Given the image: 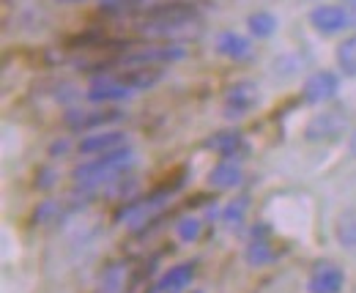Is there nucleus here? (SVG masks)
I'll list each match as a JSON object with an SVG mask.
<instances>
[{
	"mask_svg": "<svg viewBox=\"0 0 356 293\" xmlns=\"http://www.w3.org/2000/svg\"><path fill=\"white\" fill-rule=\"evenodd\" d=\"M200 22V11L192 3H156L143 11V19L137 22V33L148 39H173L195 33Z\"/></svg>",
	"mask_w": 356,
	"mask_h": 293,
	"instance_id": "obj_1",
	"label": "nucleus"
},
{
	"mask_svg": "<svg viewBox=\"0 0 356 293\" xmlns=\"http://www.w3.org/2000/svg\"><path fill=\"white\" fill-rule=\"evenodd\" d=\"M134 151L132 148H115V151H107V154H99V159H90V162H83L72 170V178L80 184L83 195L90 198L96 195L102 187H110L113 181L124 178L129 170L134 168Z\"/></svg>",
	"mask_w": 356,
	"mask_h": 293,
	"instance_id": "obj_2",
	"label": "nucleus"
},
{
	"mask_svg": "<svg viewBox=\"0 0 356 293\" xmlns=\"http://www.w3.org/2000/svg\"><path fill=\"white\" fill-rule=\"evenodd\" d=\"M186 55V49L181 44H151V47H137L129 52H121L115 63L121 66H162V63H173Z\"/></svg>",
	"mask_w": 356,
	"mask_h": 293,
	"instance_id": "obj_3",
	"label": "nucleus"
},
{
	"mask_svg": "<svg viewBox=\"0 0 356 293\" xmlns=\"http://www.w3.org/2000/svg\"><path fill=\"white\" fill-rule=\"evenodd\" d=\"M346 285V271L334 260H318L307 277L310 293H340Z\"/></svg>",
	"mask_w": 356,
	"mask_h": 293,
	"instance_id": "obj_4",
	"label": "nucleus"
},
{
	"mask_svg": "<svg viewBox=\"0 0 356 293\" xmlns=\"http://www.w3.org/2000/svg\"><path fill=\"white\" fill-rule=\"evenodd\" d=\"M86 96L88 102H124L132 96V88L121 74H96Z\"/></svg>",
	"mask_w": 356,
	"mask_h": 293,
	"instance_id": "obj_5",
	"label": "nucleus"
},
{
	"mask_svg": "<svg viewBox=\"0 0 356 293\" xmlns=\"http://www.w3.org/2000/svg\"><path fill=\"white\" fill-rule=\"evenodd\" d=\"M258 104V85L250 80L233 83L225 93V116L227 118H241Z\"/></svg>",
	"mask_w": 356,
	"mask_h": 293,
	"instance_id": "obj_6",
	"label": "nucleus"
},
{
	"mask_svg": "<svg viewBox=\"0 0 356 293\" xmlns=\"http://www.w3.org/2000/svg\"><path fill=\"white\" fill-rule=\"evenodd\" d=\"M310 25L323 36L340 33L343 28L351 25V11H346L340 6H315L310 11Z\"/></svg>",
	"mask_w": 356,
	"mask_h": 293,
	"instance_id": "obj_7",
	"label": "nucleus"
},
{
	"mask_svg": "<svg viewBox=\"0 0 356 293\" xmlns=\"http://www.w3.org/2000/svg\"><path fill=\"white\" fill-rule=\"evenodd\" d=\"M337 90H340V77L334 72H315L302 88V99L307 104H323V102H332Z\"/></svg>",
	"mask_w": 356,
	"mask_h": 293,
	"instance_id": "obj_8",
	"label": "nucleus"
},
{
	"mask_svg": "<svg viewBox=\"0 0 356 293\" xmlns=\"http://www.w3.org/2000/svg\"><path fill=\"white\" fill-rule=\"evenodd\" d=\"M346 116L343 113H321V116H315L307 129H305V137L310 140V143H321V140H337V137H343V132H346Z\"/></svg>",
	"mask_w": 356,
	"mask_h": 293,
	"instance_id": "obj_9",
	"label": "nucleus"
},
{
	"mask_svg": "<svg viewBox=\"0 0 356 293\" xmlns=\"http://www.w3.org/2000/svg\"><path fill=\"white\" fill-rule=\"evenodd\" d=\"M195 271H197V263L195 260H186V263H178L173 269H168L159 283L154 285V293H181L186 291L195 280Z\"/></svg>",
	"mask_w": 356,
	"mask_h": 293,
	"instance_id": "obj_10",
	"label": "nucleus"
},
{
	"mask_svg": "<svg viewBox=\"0 0 356 293\" xmlns=\"http://www.w3.org/2000/svg\"><path fill=\"white\" fill-rule=\"evenodd\" d=\"M127 143V134L124 132H115V129H102V132H90L80 140V154H107V151H115V148H124Z\"/></svg>",
	"mask_w": 356,
	"mask_h": 293,
	"instance_id": "obj_11",
	"label": "nucleus"
},
{
	"mask_svg": "<svg viewBox=\"0 0 356 293\" xmlns=\"http://www.w3.org/2000/svg\"><path fill=\"white\" fill-rule=\"evenodd\" d=\"M124 118V113L121 110H99V113H77V110H72V113H66V126L69 129H74V132H83V129H99V126H107V124H115V121H121Z\"/></svg>",
	"mask_w": 356,
	"mask_h": 293,
	"instance_id": "obj_12",
	"label": "nucleus"
},
{
	"mask_svg": "<svg viewBox=\"0 0 356 293\" xmlns=\"http://www.w3.org/2000/svg\"><path fill=\"white\" fill-rule=\"evenodd\" d=\"M241 181H244V168L238 165V159H236V157H225L222 162L209 173V187H211V189H217V192H222V189H233V187H238Z\"/></svg>",
	"mask_w": 356,
	"mask_h": 293,
	"instance_id": "obj_13",
	"label": "nucleus"
},
{
	"mask_svg": "<svg viewBox=\"0 0 356 293\" xmlns=\"http://www.w3.org/2000/svg\"><path fill=\"white\" fill-rule=\"evenodd\" d=\"M266 236H268L266 225L252 228V239H250V244H247V250H244V260H247L250 266H266L271 260H277V252H274V247L266 241Z\"/></svg>",
	"mask_w": 356,
	"mask_h": 293,
	"instance_id": "obj_14",
	"label": "nucleus"
},
{
	"mask_svg": "<svg viewBox=\"0 0 356 293\" xmlns=\"http://www.w3.org/2000/svg\"><path fill=\"white\" fill-rule=\"evenodd\" d=\"M129 280H134L129 263H113L104 269V274L99 280V293H127Z\"/></svg>",
	"mask_w": 356,
	"mask_h": 293,
	"instance_id": "obj_15",
	"label": "nucleus"
},
{
	"mask_svg": "<svg viewBox=\"0 0 356 293\" xmlns=\"http://www.w3.org/2000/svg\"><path fill=\"white\" fill-rule=\"evenodd\" d=\"M217 52L222 58H230V61H247L252 55V44H250V39H244L241 33L225 31V33L217 36Z\"/></svg>",
	"mask_w": 356,
	"mask_h": 293,
	"instance_id": "obj_16",
	"label": "nucleus"
},
{
	"mask_svg": "<svg viewBox=\"0 0 356 293\" xmlns=\"http://www.w3.org/2000/svg\"><path fill=\"white\" fill-rule=\"evenodd\" d=\"M244 145V134L241 132H233V129H227V132H217L214 137H209L206 143H203V148H211V151H217L220 157H236V151Z\"/></svg>",
	"mask_w": 356,
	"mask_h": 293,
	"instance_id": "obj_17",
	"label": "nucleus"
},
{
	"mask_svg": "<svg viewBox=\"0 0 356 293\" xmlns=\"http://www.w3.org/2000/svg\"><path fill=\"white\" fill-rule=\"evenodd\" d=\"M121 77L127 80L132 90H145V88H154L162 80V69L159 66H129Z\"/></svg>",
	"mask_w": 356,
	"mask_h": 293,
	"instance_id": "obj_18",
	"label": "nucleus"
},
{
	"mask_svg": "<svg viewBox=\"0 0 356 293\" xmlns=\"http://www.w3.org/2000/svg\"><path fill=\"white\" fill-rule=\"evenodd\" d=\"M334 236L343 247L356 250V209H346L337 216V225H334Z\"/></svg>",
	"mask_w": 356,
	"mask_h": 293,
	"instance_id": "obj_19",
	"label": "nucleus"
},
{
	"mask_svg": "<svg viewBox=\"0 0 356 293\" xmlns=\"http://www.w3.org/2000/svg\"><path fill=\"white\" fill-rule=\"evenodd\" d=\"M66 203H58V200H44V203H39L36 211L31 214V222L33 225H58L63 216H66Z\"/></svg>",
	"mask_w": 356,
	"mask_h": 293,
	"instance_id": "obj_20",
	"label": "nucleus"
},
{
	"mask_svg": "<svg viewBox=\"0 0 356 293\" xmlns=\"http://www.w3.org/2000/svg\"><path fill=\"white\" fill-rule=\"evenodd\" d=\"M247 28H250V33H252L255 39H268V36L277 31V19H274V14H268V11H255V14H250Z\"/></svg>",
	"mask_w": 356,
	"mask_h": 293,
	"instance_id": "obj_21",
	"label": "nucleus"
},
{
	"mask_svg": "<svg viewBox=\"0 0 356 293\" xmlns=\"http://www.w3.org/2000/svg\"><path fill=\"white\" fill-rule=\"evenodd\" d=\"M247 209H250V198H247V195H244V198H236L233 203L225 206L222 222L230 228V230H238L241 222H244V216H247Z\"/></svg>",
	"mask_w": 356,
	"mask_h": 293,
	"instance_id": "obj_22",
	"label": "nucleus"
},
{
	"mask_svg": "<svg viewBox=\"0 0 356 293\" xmlns=\"http://www.w3.org/2000/svg\"><path fill=\"white\" fill-rule=\"evenodd\" d=\"M337 66L343 69V74L356 77V33L337 47Z\"/></svg>",
	"mask_w": 356,
	"mask_h": 293,
	"instance_id": "obj_23",
	"label": "nucleus"
},
{
	"mask_svg": "<svg viewBox=\"0 0 356 293\" xmlns=\"http://www.w3.org/2000/svg\"><path fill=\"white\" fill-rule=\"evenodd\" d=\"M176 233L181 241H197L200 233H203V222L195 219V216H184L176 222Z\"/></svg>",
	"mask_w": 356,
	"mask_h": 293,
	"instance_id": "obj_24",
	"label": "nucleus"
},
{
	"mask_svg": "<svg viewBox=\"0 0 356 293\" xmlns=\"http://www.w3.org/2000/svg\"><path fill=\"white\" fill-rule=\"evenodd\" d=\"M55 181H58V173H55V170H52V168H39L33 187H36V189H49V187H55Z\"/></svg>",
	"mask_w": 356,
	"mask_h": 293,
	"instance_id": "obj_25",
	"label": "nucleus"
},
{
	"mask_svg": "<svg viewBox=\"0 0 356 293\" xmlns=\"http://www.w3.org/2000/svg\"><path fill=\"white\" fill-rule=\"evenodd\" d=\"M66 151H69V143H66V140H60V143H52V145H49V154H52V157H55V154L60 157V154H66Z\"/></svg>",
	"mask_w": 356,
	"mask_h": 293,
	"instance_id": "obj_26",
	"label": "nucleus"
},
{
	"mask_svg": "<svg viewBox=\"0 0 356 293\" xmlns=\"http://www.w3.org/2000/svg\"><path fill=\"white\" fill-rule=\"evenodd\" d=\"M351 151H354V157H356V132H354V137H351Z\"/></svg>",
	"mask_w": 356,
	"mask_h": 293,
	"instance_id": "obj_27",
	"label": "nucleus"
}]
</instances>
